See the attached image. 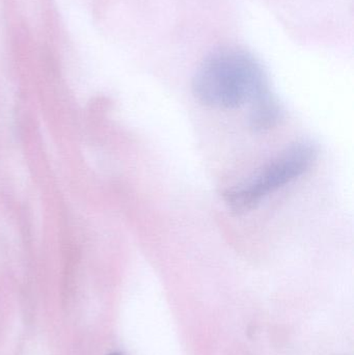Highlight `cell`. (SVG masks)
I'll return each mask as SVG.
<instances>
[{
  "mask_svg": "<svg viewBox=\"0 0 354 355\" xmlns=\"http://www.w3.org/2000/svg\"><path fill=\"white\" fill-rule=\"evenodd\" d=\"M193 93L200 103L218 110L255 104L272 93L259 60L245 49L222 48L202 62L193 79Z\"/></svg>",
  "mask_w": 354,
  "mask_h": 355,
  "instance_id": "1",
  "label": "cell"
},
{
  "mask_svg": "<svg viewBox=\"0 0 354 355\" xmlns=\"http://www.w3.org/2000/svg\"><path fill=\"white\" fill-rule=\"evenodd\" d=\"M317 158L318 149L312 141H297L283 150L253 176L226 190L224 204L233 214H247L268 196L310 172Z\"/></svg>",
  "mask_w": 354,
  "mask_h": 355,
  "instance_id": "2",
  "label": "cell"
},
{
  "mask_svg": "<svg viewBox=\"0 0 354 355\" xmlns=\"http://www.w3.org/2000/svg\"><path fill=\"white\" fill-rule=\"evenodd\" d=\"M249 126L255 132H265L280 124L284 110L274 94L270 93L251 106Z\"/></svg>",
  "mask_w": 354,
  "mask_h": 355,
  "instance_id": "3",
  "label": "cell"
},
{
  "mask_svg": "<svg viewBox=\"0 0 354 355\" xmlns=\"http://www.w3.org/2000/svg\"><path fill=\"white\" fill-rule=\"evenodd\" d=\"M110 355H122V354H110Z\"/></svg>",
  "mask_w": 354,
  "mask_h": 355,
  "instance_id": "4",
  "label": "cell"
}]
</instances>
